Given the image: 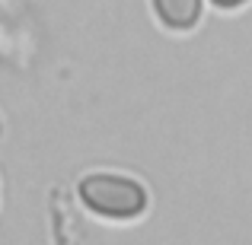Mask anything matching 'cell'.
Instances as JSON below:
<instances>
[{
  "label": "cell",
  "mask_w": 252,
  "mask_h": 245,
  "mask_svg": "<svg viewBox=\"0 0 252 245\" xmlns=\"http://www.w3.org/2000/svg\"><path fill=\"white\" fill-rule=\"evenodd\" d=\"M154 10L163 26L176 32H185L201 16V0H154Z\"/></svg>",
  "instance_id": "obj_2"
},
{
  "label": "cell",
  "mask_w": 252,
  "mask_h": 245,
  "mask_svg": "<svg viewBox=\"0 0 252 245\" xmlns=\"http://www.w3.org/2000/svg\"><path fill=\"white\" fill-rule=\"evenodd\" d=\"M214 6H220V10H233V6H243L246 0H211Z\"/></svg>",
  "instance_id": "obj_3"
},
{
  "label": "cell",
  "mask_w": 252,
  "mask_h": 245,
  "mask_svg": "<svg viewBox=\"0 0 252 245\" xmlns=\"http://www.w3.org/2000/svg\"><path fill=\"white\" fill-rule=\"evenodd\" d=\"M80 201L93 214L112 217V220H131L147 207V191L125 175H86L80 182Z\"/></svg>",
  "instance_id": "obj_1"
}]
</instances>
